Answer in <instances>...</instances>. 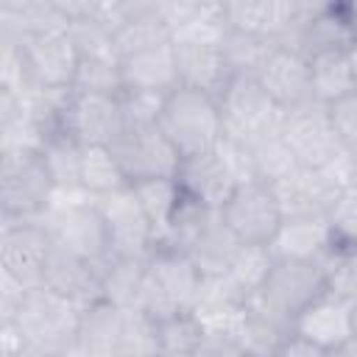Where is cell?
Returning a JSON list of instances; mask_svg holds the SVG:
<instances>
[{
  "mask_svg": "<svg viewBox=\"0 0 357 357\" xmlns=\"http://www.w3.org/2000/svg\"><path fill=\"white\" fill-rule=\"evenodd\" d=\"M84 304L64 298L47 287H33L22 296L11 321L25 346L45 357H67L75 351L78 329H81Z\"/></svg>",
  "mask_w": 357,
  "mask_h": 357,
  "instance_id": "obj_1",
  "label": "cell"
},
{
  "mask_svg": "<svg viewBox=\"0 0 357 357\" xmlns=\"http://www.w3.org/2000/svg\"><path fill=\"white\" fill-rule=\"evenodd\" d=\"M159 128L170 139L181 162L212 153L223 139V117L218 98L198 89L176 86L165 98Z\"/></svg>",
  "mask_w": 357,
  "mask_h": 357,
  "instance_id": "obj_2",
  "label": "cell"
},
{
  "mask_svg": "<svg viewBox=\"0 0 357 357\" xmlns=\"http://www.w3.org/2000/svg\"><path fill=\"white\" fill-rule=\"evenodd\" d=\"M56 195V184L39 151L0 153V220L45 218Z\"/></svg>",
  "mask_w": 357,
  "mask_h": 357,
  "instance_id": "obj_3",
  "label": "cell"
},
{
  "mask_svg": "<svg viewBox=\"0 0 357 357\" xmlns=\"http://www.w3.org/2000/svg\"><path fill=\"white\" fill-rule=\"evenodd\" d=\"M201 279L204 276L198 273V268L190 262L184 251L159 245L145 265L139 310H145L153 321L192 312Z\"/></svg>",
  "mask_w": 357,
  "mask_h": 357,
  "instance_id": "obj_4",
  "label": "cell"
},
{
  "mask_svg": "<svg viewBox=\"0 0 357 357\" xmlns=\"http://www.w3.org/2000/svg\"><path fill=\"white\" fill-rule=\"evenodd\" d=\"M45 223L53 234V243L95 262L103 265L109 254V231L103 223V215L86 192L75 195H56L50 212L45 215Z\"/></svg>",
  "mask_w": 357,
  "mask_h": 357,
  "instance_id": "obj_5",
  "label": "cell"
},
{
  "mask_svg": "<svg viewBox=\"0 0 357 357\" xmlns=\"http://www.w3.org/2000/svg\"><path fill=\"white\" fill-rule=\"evenodd\" d=\"M223 117V137L237 142H254L265 134L279 131L282 109L268 98V92L257 84V78L234 75L218 98Z\"/></svg>",
  "mask_w": 357,
  "mask_h": 357,
  "instance_id": "obj_6",
  "label": "cell"
},
{
  "mask_svg": "<svg viewBox=\"0 0 357 357\" xmlns=\"http://www.w3.org/2000/svg\"><path fill=\"white\" fill-rule=\"evenodd\" d=\"M279 134L284 137V142L290 145L301 167L326 170L349 153L335 134V126L329 120V106L318 100L287 109L282 114Z\"/></svg>",
  "mask_w": 357,
  "mask_h": 357,
  "instance_id": "obj_7",
  "label": "cell"
},
{
  "mask_svg": "<svg viewBox=\"0 0 357 357\" xmlns=\"http://www.w3.org/2000/svg\"><path fill=\"white\" fill-rule=\"evenodd\" d=\"M220 218L243 245H271L284 223L279 198L265 181L240 184L223 204Z\"/></svg>",
  "mask_w": 357,
  "mask_h": 357,
  "instance_id": "obj_8",
  "label": "cell"
},
{
  "mask_svg": "<svg viewBox=\"0 0 357 357\" xmlns=\"http://www.w3.org/2000/svg\"><path fill=\"white\" fill-rule=\"evenodd\" d=\"M53 248V234L45 218L0 220V271L25 287H42L45 262Z\"/></svg>",
  "mask_w": 357,
  "mask_h": 357,
  "instance_id": "obj_9",
  "label": "cell"
},
{
  "mask_svg": "<svg viewBox=\"0 0 357 357\" xmlns=\"http://www.w3.org/2000/svg\"><path fill=\"white\" fill-rule=\"evenodd\" d=\"M324 293H326V273L321 262L276 257L257 298H262L271 310L293 321L304 307H310Z\"/></svg>",
  "mask_w": 357,
  "mask_h": 357,
  "instance_id": "obj_10",
  "label": "cell"
},
{
  "mask_svg": "<svg viewBox=\"0 0 357 357\" xmlns=\"http://www.w3.org/2000/svg\"><path fill=\"white\" fill-rule=\"evenodd\" d=\"M106 231H109V254L112 257H128V259H148L156 251V234L134 198L131 187H123L117 192L95 198Z\"/></svg>",
  "mask_w": 357,
  "mask_h": 357,
  "instance_id": "obj_11",
  "label": "cell"
},
{
  "mask_svg": "<svg viewBox=\"0 0 357 357\" xmlns=\"http://www.w3.org/2000/svg\"><path fill=\"white\" fill-rule=\"evenodd\" d=\"M112 153L117 156L128 184L148 178H176L181 167V156L159 126L123 131L112 145Z\"/></svg>",
  "mask_w": 357,
  "mask_h": 357,
  "instance_id": "obj_12",
  "label": "cell"
},
{
  "mask_svg": "<svg viewBox=\"0 0 357 357\" xmlns=\"http://www.w3.org/2000/svg\"><path fill=\"white\" fill-rule=\"evenodd\" d=\"M64 134H70L78 145H106L112 148L117 137L126 131L120 98L117 95H84L73 89L70 109L64 114Z\"/></svg>",
  "mask_w": 357,
  "mask_h": 357,
  "instance_id": "obj_13",
  "label": "cell"
},
{
  "mask_svg": "<svg viewBox=\"0 0 357 357\" xmlns=\"http://www.w3.org/2000/svg\"><path fill=\"white\" fill-rule=\"evenodd\" d=\"M20 47H22L33 89H67V86H73L81 56H78V47L73 42L70 31L25 39V42H20Z\"/></svg>",
  "mask_w": 357,
  "mask_h": 357,
  "instance_id": "obj_14",
  "label": "cell"
},
{
  "mask_svg": "<svg viewBox=\"0 0 357 357\" xmlns=\"http://www.w3.org/2000/svg\"><path fill=\"white\" fill-rule=\"evenodd\" d=\"M293 335L324 349V351H340L346 343L354 340L351 332V304L337 298L335 293H324L310 307H304L293 318Z\"/></svg>",
  "mask_w": 357,
  "mask_h": 357,
  "instance_id": "obj_15",
  "label": "cell"
},
{
  "mask_svg": "<svg viewBox=\"0 0 357 357\" xmlns=\"http://www.w3.org/2000/svg\"><path fill=\"white\" fill-rule=\"evenodd\" d=\"M257 84L268 92V98L282 109H296L301 103L315 100L312 98V75H310V59L287 50V47H276L273 56L262 64V70L254 75Z\"/></svg>",
  "mask_w": 357,
  "mask_h": 357,
  "instance_id": "obj_16",
  "label": "cell"
},
{
  "mask_svg": "<svg viewBox=\"0 0 357 357\" xmlns=\"http://www.w3.org/2000/svg\"><path fill=\"white\" fill-rule=\"evenodd\" d=\"M284 218H326L335 195L343 190L326 170L298 167L293 176L271 184Z\"/></svg>",
  "mask_w": 357,
  "mask_h": 357,
  "instance_id": "obj_17",
  "label": "cell"
},
{
  "mask_svg": "<svg viewBox=\"0 0 357 357\" xmlns=\"http://www.w3.org/2000/svg\"><path fill=\"white\" fill-rule=\"evenodd\" d=\"M231 335L240 340V346L251 354V357H276L282 351V346L293 337V321L284 318L282 312L271 310L262 298H251L234 326H231Z\"/></svg>",
  "mask_w": 357,
  "mask_h": 357,
  "instance_id": "obj_18",
  "label": "cell"
},
{
  "mask_svg": "<svg viewBox=\"0 0 357 357\" xmlns=\"http://www.w3.org/2000/svg\"><path fill=\"white\" fill-rule=\"evenodd\" d=\"M42 287L86 307L92 301H100V265L53 243L50 257L45 262Z\"/></svg>",
  "mask_w": 357,
  "mask_h": 357,
  "instance_id": "obj_19",
  "label": "cell"
},
{
  "mask_svg": "<svg viewBox=\"0 0 357 357\" xmlns=\"http://www.w3.org/2000/svg\"><path fill=\"white\" fill-rule=\"evenodd\" d=\"M70 31V17L61 0H3L0 3V36L6 39H33L47 33Z\"/></svg>",
  "mask_w": 357,
  "mask_h": 357,
  "instance_id": "obj_20",
  "label": "cell"
},
{
  "mask_svg": "<svg viewBox=\"0 0 357 357\" xmlns=\"http://www.w3.org/2000/svg\"><path fill=\"white\" fill-rule=\"evenodd\" d=\"M176 178L181 184V192L190 201H195L206 209H215V212H220L223 204L237 190L234 176L226 167V162L218 156V151L195 156V159H184Z\"/></svg>",
  "mask_w": 357,
  "mask_h": 357,
  "instance_id": "obj_21",
  "label": "cell"
},
{
  "mask_svg": "<svg viewBox=\"0 0 357 357\" xmlns=\"http://www.w3.org/2000/svg\"><path fill=\"white\" fill-rule=\"evenodd\" d=\"M176 50V70H178V86L206 92L212 98H220L226 84L231 81L226 56L220 45H192V42H173Z\"/></svg>",
  "mask_w": 357,
  "mask_h": 357,
  "instance_id": "obj_22",
  "label": "cell"
},
{
  "mask_svg": "<svg viewBox=\"0 0 357 357\" xmlns=\"http://www.w3.org/2000/svg\"><path fill=\"white\" fill-rule=\"evenodd\" d=\"M251 301L248 293H243L229 273L223 276H204L201 279V287H198V296H195V304H192V312L198 315V321L206 326V332H231L240 310Z\"/></svg>",
  "mask_w": 357,
  "mask_h": 357,
  "instance_id": "obj_23",
  "label": "cell"
},
{
  "mask_svg": "<svg viewBox=\"0 0 357 357\" xmlns=\"http://www.w3.org/2000/svg\"><path fill=\"white\" fill-rule=\"evenodd\" d=\"M120 78H123V89H145V92L170 95L178 86L173 45H162V47L120 59Z\"/></svg>",
  "mask_w": 357,
  "mask_h": 357,
  "instance_id": "obj_24",
  "label": "cell"
},
{
  "mask_svg": "<svg viewBox=\"0 0 357 357\" xmlns=\"http://www.w3.org/2000/svg\"><path fill=\"white\" fill-rule=\"evenodd\" d=\"M223 8L229 28L271 36L279 42L298 11V0H231L223 3Z\"/></svg>",
  "mask_w": 357,
  "mask_h": 357,
  "instance_id": "obj_25",
  "label": "cell"
},
{
  "mask_svg": "<svg viewBox=\"0 0 357 357\" xmlns=\"http://www.w3.org/2000/svg\"><path fill=\"white\" fill-rule=\"evenodd\" d=\"M332 245L335 240L326 218H284L282 229L271 243V251L273 257L321 262L332 251Z\"/></svg>",
  "mask_w": 357,
  "mask_h": 357,
  "instance_id": "obj_26",
  "label": "cell"
},
{
  "mask_svg": "<svg viewBox=\"0 0 357 357\" xmlns=\"http://www.w3.org/2000/svg\"><path fill=\"white\" fill-rule=\"evenodd\" d=\"M120 318H123V307H114L103 298L86 304L73 354L75 357H112L117 332H120Z\"/></svg>",
  "mask_w": 357,
  "mask_h": 357,
  "instance_id": "obj_27",
  "label": "cell"
},
{
  "mask_svg": "<svg viewBox=\"0 0 357 357\" xmlns=\"http://www.w3.org/2000/svg\"><path fill=\"white\" fill-rule=\"evenodd\" d=\"M162 45H173V33L159 20L156 3L153 0H137L134 17L114 33L117 59H126V56H134V53H142V50H153V47H162Z\"/></svg>",
  "mask_w": 357,
  "mask_h": 357,
  "instance_id": "obj_28",
  "label": "cell"
},
{
  "mask_svg": "<svg viewBox=\"0 0 357 357\" xmlns=\"http://www.w3.org/2000/svg\"><path fill=\"white\" fill-rule=\"evenodd\" d=\"M134 198L139 201L153 234H156V245L167 237L170 226H173V218L184 201V192H181V184L178 178H148V181H137V184H128Z\"/></svg>",
  "mask_w": 357,
  "mask_h": 357,
  "instance_id": "obj_29",
  "label": "cell"
},
{
  "mask_svg": "<svg viewBox=\"0 0 357 357\" xmlns=\"http://www.w3.org/2000/svg\"><path fill=\"white\" fill-rule=\"evenodd\" d=\"M148 259L109 257L100 265V298L114 307H139Z\"/></svg>",
  "mask_w": 357,
  "mask_h": 357,
  "instance_id": "obj_30",
  "label": "cell"
},
{
  "mask_svg": "<svg viewBox=\"0 0 357 357\" xmlns=\"http://www.w3.org/2000/svg\"><path fill=\"white\" fill-rule=\"evenodd\" d=\"M310 75H312V98L324 106L357 92V78L349 61L346 50L318 53L310 59Z\"/></svg>",
  "mask_w": 357,
  "mask_h": 357,
  "instance_id": "obj_31",
  "label": "cell"
},
{
  "mask_svg": "<svg viewBox=\"0 0 357 357\" xmlns=\"http://www.w3.org/2000/svg\"><path fill=\"white\" fill-rule=\"evenodd\" d=\"M39 153H42L47 170H50V178H53L59 195L84 192L81 190V153H84V145H78L70 134L56 131L42 142Z\"/></svg>",
  "mask_w": 357,
  "mask_h": 357,
  "instance_id": "obj_32",
  "label": "cell"
},
{
  "mask_svg": "<svg viewBox=\"0 0 357 357\" xmlns=\"http://www.w3.org/2000/svg\"><path fill=\"white\" fill-rule=\"evenodd\" d=\"M220 47H223V56H226V64H229L231 78L234 75L254 78L262 70V64L273 56V50L279 47V42L271 39V36H259V33L229 28V33H226V39H223Z\"/></svg>",
  "mask_w": 357,
  "mask_h": 357,
  "instance_id": "obj_33",
  "label": "cell"
},
{
  "mask_svg": "<svg viewBox=\"0 0 357 357\" xmlns=\"http://www.w3.org/2000/svg\"><path fill=\"white\" fill-rule=\"evenodd\" d=\"M128 187L126 173L106 145H86L81 153V190L89 198H100Z\"/></svg>",
  "mask_w": 357,
  "mask_h": 357,
  "instance_id": "obj_34",
  "label": "cell"
},
{
  "mask_svg": "<svg viewBox=\"0 0 357 357\" xmlns=\"http://www.w3.org/2000/svg\"><path fill=\"white\" fill-rule=\"evenodd\" d=\"M112 357H159V326L145 310L139 307L123 310Z\"/></svg>",
  "mask_w": 357,
  "mask_h": 357,
  "instance_id": "obj_35",
  "label": "cell"
},
{
  "mask_svg": "<svg viewBox=\"0 0 357 357\" xmlns=\"http://www.w3.org/2000/svg\"><path fill=\"white\" fill-rule=\"evenodd\" d=\"M248 151H251L257 181H265V184H279L282 178L293 176L301 167L296 153L290 151V145L284 142V137L279 131L265 134V137L248 142Z\"/></svg>",
  "mask_w": 357,
  "mask_h": 357,
  "instance_id": "obj_36",
  "label": "cell"
},
{
  "mask_svg": "<svg viewBox=\"0 0 357 357\" xmlns=\"http://www.w3.org/2000/svg\"><path fill=\"white\" fill-rule=\"evenodd\" d=\"M159 326V354L165 357H198L206 326L198 321L195 312H181L165 321H156Z\"/></svg>",
  "mask_w": 357,
  "mask_h": 357,
  "instance_id": "obj_37",
  "label": "cell"
},
{
  "mask_svg": "<svg viewBox=\"0 0 357 357\" xmlns=\"http://www.w3.org/2000/svg\"><path fill=\"white\" fill-rule=\"evenodd\" d=\"M273 259H276V257H273L271 245H243V248L237 251L231 268H229V276H231V282H234L243 293H248V296L254 298V296L259 293V287L265 284Z\"/></svg>",
  "mask_w": 357,
  "mask_h": 357,
  "instance_id": "obj_38",
  "label": "cell"
},
{
  "mask_svg": "<svg viewBox=\"0 0 357 357\" xmlns=\"http://www.w3.org/2000/svg\"><path fill=\"white\" fill-rule=\"evenodd\" d=\"M321 268L326 273V290L354 307L357 304V248L332 245V251L321 259Z\"/></svg>",
  "mask_w": 357,
  "mask_h": 357,
  "instance_id": "obj_39",
  "label": "cell"
},
{
  "mask_svg": "<svg viewBox=\"0 0 357 357\" xmlns=\"http://www.w3.org/2000/svg\"><path fill=\"white\" fill-rule=\"evenodd\" d=\"M73 89L84 92V95H120L123 92L120 61H114V59H84L81 56Z\"/></svg>",
  "mask_w": 357,
  "mask_h": 357,
  "instance_id": "obj_40",
  "label": "cell"
},
{
  "mask_svg": "<svg viewBox=\"0 0 357 357\" xmlns=\"http://www.w3.org/2000/svg\"><path fill=\"white\" fill-rule=\"evenodd\" d=\"M117 98H120V112H123L126 131L159 126V117H162V109H165V98L167 95H162V92H145V89H123Z\"/></svg>",
  "mask_w": 357,
  "mask_h": 357,
  "instance_id": "obj_41",
  "label": "cell"
},
{
  "mask_svg": "<svg viewBox=\"0 0 357 357\" xmlns=\"http://www.w3.org/2000/svg\"><path fill=\"white\" fill-rule=\"evenodd\" d=\"M326 223L335 245L357 248V187L354 184H346L335 195L332 206L326 209Z\"/></svg>",
  "mask_w": 357,
  "mask_h": 357,
  "instance_id": "obj_42",
  "label": "cell"
},
{
  "mask_svg": "<svg viewBox=\"0 0 357 357\" xmlns=\"http://www.w3.org/2000/svg\"><path fill=\"white\" fill-rule=\"evenodd\" d=\"M70 36L78 47V56H84V59H114V61H120L117 50H114V36L106 28L95 25L92 20H73L70 22Z\"/></svg>",
  "mask_w": 357,
  "mask_h": 357,
  "instance_id": "obj_43",
  "label": "cell"
},
{
  "mask_svg": "<svg viewBox=\"0 0 357 357\" xmlns=\"http://www.w3.org/2000/svg\"><path fill=\"white\" fill-rule=\"evenodd\" d=\"M329 120L335 126L340 145L349 153H357V92L329 103Z\"/></svg>",
  "mask_w": 357,
  "mask_h": 357,
  "instance_id": "obj_44",
  "label": "cell"
},
{
  "mask_svg": "<svg viewBox=\"0 0 357 357\" xmlns=\"http://www.w3.org/2000/svg\"><path fill=\"white\" fill-rule=\"evenodd\" d=\"M198 357H251V354L240 346V340L231 332L220 329V332H206V340Z\"/></svg>",
  "mask_w": 357,
  "mask_h": 357,
  "instance_id": "obj_45",
  "label": "cell"
},
{
  "mask_svg": "<svg viewBox=\"0 0 357 357\" xmlns=\"http://www.w3.org/2000/svg\"><path fill=\"white\" fill-rule=\"evenodd\" d=\"M276 357H332V354L293 335V337H290V340H287V343L282 346V351H279Z\"/></svg>",
  "mask_w": 357,
  "mask_h": 357,
  "instance_id": "obj_46",
  "label": "cell"
},
{
  "mask_svg": "<svg viewBox=\"0 0 357 357\" xmlns=\"http://www.w3.org/2000/svg\"><path fill=\"white\" fill-rule=\"evenodd\" d=\"M332 357H357V340L346 343L340 351H332Z\"/></svg>",
  "mask_w": 357,
  "mask_h": 357,
  "instance_id": "obj_47",
  "label": "cell"
},
{
  "mask_svg": "<svg viewBox=\"0 0 357 357\" xmlns=\"http://www.w3.org/2000/svg\"><path fill=\"white\" fill-rule=\"evenodd\" d=\"M346 53H349V61H351V70H354V78H357V39L351 42V47Z\"/></svg>",
  "mask_w": 357,
  "mask_h": 357,
  "instance_id": "obj_48",
  "label": "cell"
},
{
  "mask_svg": "<svg viewBox=\"0 0 357 357\" xmlns=\"http://www.w3.org/2000/svg\"><path fill=\"white\" fill-rule=\"evenodd\" d=\"M351 184L357 187V153H351Z\"/></svg>",
  "mask_w": 357,
  "mask_h": 357,
  "instance_id": "obj_49",
  "label": "cell"
},
{
  "mask_svg": "<svg viewBox=\"0 0 357 357\" xmlns=\"http://www.w3.org/2000/svg\"><path fill=\"white\" fill-rule=\"evenodd\" d=\"M351 332H354V340H357V304L351 307Z\"/></svg>",
  "mask_w": 357,
  "mask_h": 357,
  "instance_id": "obj_50",
  "label": "cell"
},
{
  "mask_svg": "<svg viewBox=\"0 0 357 357\" xmlns=\"http://www.w3.org/2000/svg\"><path fill=\"white\" fill-rule=\"evenodd\" d=\"M11 357H45V354H39V351H31V349H25V351H20V354H11Z\"/></svg>",
  "mask_w": 357,
  "mask_h": 357,
  "instance_id": "obj_51",
  "label": "cell"
},
{
  "mask_svg": "<svg viewBox=\"0 0 357 357\" xmlns=\"http://www.w3.org/2000/svg\"><path fill=\"white\" fill-rule=\"evenodd\" d=\"M349 8H351V17H354V25H357V3H349Z\"/></svg>",
  "mask_w": 357,
  "mask_h": 357,
  "instance_id": "obj_52",
  "label": "cell"
},
{
  "mask_svg": "<svg viewBox=\"0 0 357 357\" xmlns=\"http://www.w3.org/2000/svg\"><path fill=\"white\" fill-rule=\"evenodd\" d=\"M67 357H75V354H67Z\"/></svg>",
  "mask_w": 357,
  "mask_h": 357,
  "instance_id": "obj_53",
  "label": "cell"
}]
</instances>
